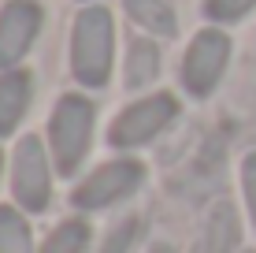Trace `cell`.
<instances>
[{"label": "cell", "mask_w": 256, "mask_h": 253, "mask_svg": "<svg viewBox=\"0 0 256 253\" xmlns=\"http://www.w3.org/2000/svg\"><path fill=\"white\" fill-rule=\"evenodd\" d=\"M116 60V23L104 4H86L70 26V75L86 90H104Z\"/></svg>", "instance_id": "obj_1"}, {"label": "cell", "mask_w": 256, "mask_h": 253, "mask_svg": "<svg viewBox=\"0 0 256 253\" xmlns=\"http://www.w3.org/2000/svg\"><path fill=\"white\" fill-rule=\"evenodd\" d=\"M96 108L82 93H64L48 116V153L60 175H74L93 145Z\"/></svg>", "instance_id": "obj_2"}, {"label": "cell", "mask_w": 256, "mask_h": 253, "mask_svg": "<svg viewBox=\"0 0 256 253\" xmlns=\"http://www.w3.org/2000/svg\"><path fill=\"white\" fill-rule=\"evenodd\" d=\"M178 119V97L174 93H152V97H141L134 104L119 112L108 127V145L112 149H138L148 145L156 134H164L167 127Z\"/></svg>", "instance_id": "obj_3"}, {"label": "cell", "mask_w": 256, "mask_h": 253, "mask_svg": "<svg viewBox=\"0 0 256 253\" xmlns=\"http://www.w3.org/2000/svg\"><path fill=\"white\" fill-rule=\"evenodd\" d=\"M230 38L223 34V26H204L193 34V41L186 45L182 56V86L190 97L204 101L216 93V86L223 82L226 64H230Z\"/></svg>", "instance_id": "obj_4"}, {"label": "cell", "mask_w": 256, "mask_h": 253, "mask_svg": "<svg viewBox=\"0 0 256 253\" xmlns=\"http://www.w3.org/2000/svg\"><path fill=\"white\" fill-rule=\"evenodd\" d=\"M45 142L38 134H22L12 153V194L26 212H45L52 201V168Z\"/></svg>", "instance_id": "obj_5"}, {"label": "cell", "mask_w": 256, "mask_h": 253, "mask_svg": "<svg viewBox=\"0 0 256 253\" xmlns=\"http://www.w3.org/2000/svg\"><path fill=\"white\" fill-rule=\"evenodd\" d=\"M145 182V168L134 156H119V160H108L93 171L90 179H82L74 190H70V205L82 208V212H93V208H108L130 197L134 190Z\"/></svg>", "instance_id": "obj_6"}, {"label": "cell", "mask_w": 256, "mask_h": 253, "mask_svg": "<svg viewBox=\"0 0 256 253\" xmlns=\"http://www.w3.org/2000/svg\"><path fill=\"white\" fill-rule=\"evenodd\" d=\"M45 23L38 0H8L0 8V71H12L19 67V60L34 49Z\"/></svg>", "instance_id": "obj_7"}, {"label": "cell", "mask_w": 256, "mask_h": 253, "mask_svg": "<svg viewBox=\"0 0 256 253\" xmlns=\"http://www.w3.org/2000/svg\"><path fill=\"white\" fill-rule=\"evenodd\" d=\"M30 97H34L30 71H22V67L0 71V138L15 134V127L22 123L26 108H30Z\"/></svg>", "instance_id": "obj_8"}, {"label": "cell", "mask_w": 256, "mask_h": 253, "mask_svg": "<svg viewBox=\"0 0 256 253\" xmlns=\"http://www.w3.org/2000/svg\"><path fill=\"white\" fill-rule=\"evenodd\" d=\"M238 246V212L234 205H212L204 227H200L197 242H193V253H234Z\"/></svg>", "instance_id": "obj_9"}, {"label": "cell", "mask_w": 256, "mask_h": 253, "mask_svg": "<svg viewBox=\"0 0 256 253\" xmlns=\"http://www.w3.org/2000/svg\"><path fill=\"white\" fill-rule=\"evenodd\" d=\"M160 75V45L152 38H130L126 45V67H122V82L126 90H145L152 78Z\"/></svg>", "instance_id": "obj_10"}, {"label": "cell", "mask_w": 256, "mask_h": 253, "mask_svg": "<svg viewBox=\"0 0 256 253\" xmlns=\"http://www.w3.org/2000/svg\"><path fill=\"white\" fill-rule=\"evenodd\" d=\"M122 12H126V19L141 26L145 34H152V38H174L178 34V19H174L171 4L167 0H122Z\"/></svg>", "instance_id": "obj_11"}, {"label": "cell", "mask_w": 256, "mask_h": 253, "mask_svg": "<svg viewBox=\"0 0 256 253\" xmlns=\"http://www.w3.org/2000/svg\"><path fill=\"white\" fill-rule=\"evenodd\" d=\"M0 253H34L30 223L12 205H0Z\"/></svg>", "instance_id": "obj_12"}, {"label": "cell", "mask_w": 256, "mask_h": 253, "mask_svg": "<svg viewBox=\"0 0 256 253\" xmlns=\"http://www.w3.org/2000/svg\"><path fill=\"white\" fill-rule=\"evenodd\" d=\"M86 246H90V223L86 220H64L60 227H52L41 253H86Z\"/></svg>", "instance_id": "obj_13"}, {"label": "cell", "mask_w": 256, "mask_h": 253, "mask_svg": "<svg viewBox=\"0 0 256 253\" xmlns=\"http://www.w3.org/2000/svg\"><path fill=\"white\" fill-rule=\"evenodd\" d=\"M256 8V0H204V19L212 26H230V23H242Z\"/></svg>", "instance_id": "obj_14"}, {"label": "cell", "mask_w": 256, "mask_h": 253, "mask_svg": "<svg viewBox=\"0 0 256 253\" xmlns=\"http://www.w3.org/2000/svg\"><path fill=\"white\" fill-rule=\"evenodd\" d=\"M138 234H141V220H138V216H126V220H119L116 227L104 234L100 253H130V246H134Z\"/></svg>", "instance_id": "obj_15"}, {"label": "cell", "mask_w": 256, "mask_h": 253, "mask_svg": "<svg viewBox=\"0 0 256 253\" xmlns=\"http://www.w3.org/2000/svg\"><path fill=\"white\" fill-rule=\"evenodd\" d=\"M242 194H245V208H249L252 227H256V153H245L242 160Z\"/></svg>", "instance_id": "obj_16"}, {"label": "cell", "mask_w": 256, "mask_h": 253, "mask_svg": "<svg viewBox=\"0 0 256 253\" xmlns=\"http://www.w3.org/2000/svg\"><path fill=\"white\" fill-rule=\"evenodd\" d=\"M148 253H171V246H167V242H152V246H148Z\"/></svg>", "instance_id": "obj_17"}, {"label": "cell", "mask_w": 256, "mask_h": 253, "mask_svg": "<svg viewBox=\"0 0 256 253\" xmlns=\"http://www.w3.org/2000/svg\"><path fill=\"white\" fill-rule=\"evenodd\" d=\"M0 168H4V153H0Z\"/></svg>", "instance_id": "obj_18"}, {"label": "cell", "mask_w": 256, "mask_h": 253, "mask_svg": "<svg viewBox=\"0 0 256 253\" xmlns=\"http://www.w3.org/2000/svg\"><path fill=\"white\" fill-rule=\"evenodd\" d=\"M242 253H256V249H242Z\"/></svg>", "instance_id": "obj_19"}, {"label": "cell", "mask_w": 256, "mask_h": 253, "mask_svg": "<svg viewBox=\"0 0 256 253\" xmlns=\"http://www.w3.org/2000/svg\"><path fill=\"white\" fill-rule=\"evenodd\" d=\"M82 4H93V0H82Z\"/></svg>", "instance_id": "obj_20"}]
</instances>
